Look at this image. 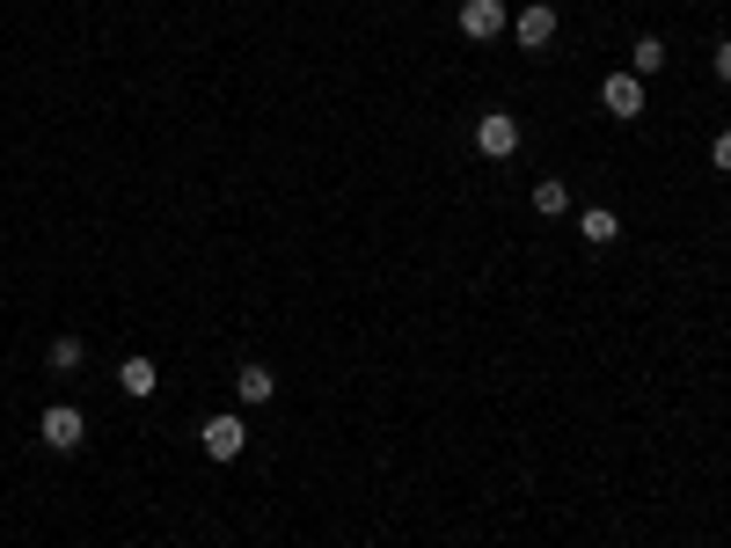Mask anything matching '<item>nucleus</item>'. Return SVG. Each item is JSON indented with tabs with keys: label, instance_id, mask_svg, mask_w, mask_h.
<instances>
[{
	"label": "nucleus",
	"instance_id": "2",
	"mask_svg": "<svg viewBox=\"0 0 731 548\" xmlns=\"http://www.w3.org/2000/svg\"><path fill=\"white\" fill-rule=\"evenodd\" d=\"M600 103H608V118H644V81H637V73H608V81H600Z\"/></svg>",
	"mask_w": 731,
	"mask_h": 548
},
{
	"label": "nucleus",
	"instance_id": "3",
	"mask_svg": "<svg viewBox=\"0 0 731 548\" xmlns=\"http://www.w3.org/2000/svg\"><path fill=\"white\" fill-rule=\"evenodd\" d=\"M475 154H490V161H505V154H520V124L505 118V110H490L483 124H475Z\"/></svg>",
	"mask_w": 731,
	"mask_h": 548
},
{
	"label": "nucleus",
	"instance_id": "13",
	"mask_svg": "<svg viewBox=\"0 0 731 548\" xmlns=\"http://www.w3.org/2000/svg\"><path fill=\"white\" fill-rule=\"evenodd\" d=\"M710 161H717V169L731 176V132H717V140H710Z\"/></svg>",
	"mask_w": 731,
	"mask_h": 548
},
{
	"label": "nucleus",
	"instance_id": "9",
	"mask_svg": "<svg viewBox=\"0 0 731 548\" xmlns=\"http://www.w3.org/2000/svg\"><path fill=\"white\" fill-rule=\"evenodd\" d=\"M578 234H585L592 248H608L614 234H622V213H608V205H592V213H578Z\"/></svg>",
	"mask_w": 731,
	"mask_h": 548
},
{
	"label": "nucleus",
	"instance_id": "1",
	"mask_svg": "<svg viewBox=\"0 0 731 548\" xmlns=\"http://www.w3.org/2000/svg\"><path fill=\"white\" fill-rule=\"evenodd\" d=\"M37 432H44V446H52V454H73V446L88 439V417H81V409H73V403H52V409H44V425H37Z\"/></svg>",
	"mask_w": 731,
	"mask_h": 548
},
{
	"label": "nucleus",
	"instance_id": "12",
	"mask_svg": "<svg viewBox=\"0 0 731 548\" xmlns=\"http://www.w3.org/2000/svg\"><path fill=\"white\" fill-rule=\"evenodd\" d=\"M44 358H52V373H73L88 358V344H81V336H52V352H44Z\"/></svg>",
	"mask_w": 731,
	"mask_h": 548
},
{
	"label": "nucleus",
	"instance_id": "10",
	"mask_svg": "<svg viewBox=\"0 0 731 548\" xmlns=\"http://www.w3.org/2000/svg\"><path fill=\"white\" fill-rule=\"evenodd\" d=\"M659 67H665V44H659V37H637V44H629V73H637V81H651Z\"/></svg>",
	"mask_w": 731,
	"mask_h": 548
},
{
	"label": "nucleus",
	"instance_id": "14",
	"mask_svg": "<svg viewBox=\"0 0 731 548\" xmlns=\"http://www.w3.org/2000/svg\"><path fill=\"white\" fill-rule=\"evenodd\" d=\"M717 81H731V44H717Z\"/></svg>",
	"mask_w": 731,
	"mask_h": 548
},
{
	"label": "nucleus",
	"instance_id": "8",
	"mask_svg": "<svg viewBox=\"0 0 731 548\" xmlns=\"http://www.w3.org/2000/svg\"><path fill=\"white\" fill-rule=\"evenodd\" d=\"M234 395L257 409V403H271V395H279V380H271V366H242V373H234Z\"/></svg>",
	"mask_w": 731,
	"mask_h": 548
},
{
	"label": "nucleus",
	"instance_id": "5",
	"mask_svg": "<svg viewBox=\"0 0 731 548\" xmlns=\"http://www.w3.org/2000/svg\"><path fill=\"white\" fill-rule=\"evenodd\" d=\"M498 30H505V8H498V0H469V8H461V37L483 44V37H498Z\"/></svg>",
	"mask_w": 731,
	"mask_h": 548
},
{
	"label": "nucleus",
	"instance_id": "4",
	"mask_svg": "<svg viewBox=\"0 0 731 548\" xmlns=\"http://www.w3.org/2000/svg\"><path fill=\"white\" fill-rule=\"evenodd\" d=\"M198 446H206V460H234V454L249 446V432H242V417H212Z\"/></svg>",
	"mask_w": 731,
	"mask_h": 548
},
{
	"label": "nucleus",
	"instance_id": "6",
	"mask_svg": "<svg viewBox=\"0 0 731 548\" xmlns=\"http://www.w3.org/2000/svg\"><path fill=\"white\" fill-rule=\"evenodd\" d=\"M512 30H520V44H527V52H549V37H557V8H527V16L512 22Z\"/></svg>",
	"mask_w": 731,
	"mask_h": 548
},
{
	"label": "nucleus",
	"instance_id": "7",
	"mask_svg": "<svg viewBox=\"0 0 731 548\" xmlns=\"http://www.w3.org/2000/svg\"><path fill=\"white\" fill-rule=\"evenodd\" d=\"M118 388L132 395V403H140V395H154L161 388V373H154V358H124L118 366Z\"/></svg>",
	"mask_w": 731,
	"mask_h": 548
},
{
	"label": "nucleus",
	"instance_id": "11",
	"mask_svg": "<svg viewBox=\"0 0 731 548\" xmlns=\"http://www.w3.org/2000/svg\"><path fill=\"white\" fill-rule=\"evenodd\" d=\"M534 213H541V220H557V213H571V191H563V183H557V176H541V183H534Z\"/></svg>",
	"mask_w": 731,
	"mask_h": 548
}]
</instances>
